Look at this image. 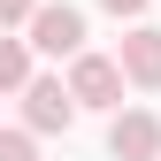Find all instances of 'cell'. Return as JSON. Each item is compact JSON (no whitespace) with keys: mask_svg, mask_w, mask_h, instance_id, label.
Returning <instances> with one entry per match:
<instances>
[{"mask_svg":"<svg viewBox=\"0 0 161 161\" xmlns=\"http://www.w3.org/2000/svg\"><path fill=\"white\" fill-rule=\"evenodd\" d=\"M100 8H108V15H138L146 0H100Z\"/></svg>","mask_w":161,"mask_h":161,"instance_id":"9","label":"cell"},{"mask_svg":"<svg viewBox=\"0 0 161 161\" xmlns=\"http://www.w3.org/2000/svg\"><path fill=\"white\" fill-rule=\"evenodd\" d=\"M23 31H31L23 46H38V54H54V62H62V54H85V15H77L69 0H38Z\"/></svg>","mask_w":161,"mask_h":161,"instance_id":"1","label":"cell"},{"mask_svg":"<svg viewBox=\"0 0 161 161\" xmlns=\"http://www.w3.org/2000/svg\"><path fill=\"white\" fill-rule=\"evenodd\" d=\"M0 161H38V146H31V130H0Z\"/></svg>","mask_w":161,"mask_h":161,"instance_id":"7","label":"cell"},{"mask_svg":"<svg viewBox=\"0 0 161 161\" xmlns=\"http://www.w3.org/2000/svg\"><path fill=\"white\" fill-rule=\"evenodd\" d=\"M31 8H38V0H0V31H15V23H31Z\"/></svg>","mask_w":161,"mask_h":161,"instance_id":"8","label":"cell"},{"mask_svg":"<svg viewBox=\"0 0 161 161\" xmlns=\"http://www.w3.org/2000/svg\"><path fill=\"white\" fill-rule=\"evenodd\" d=\"M23 85H31V46L0 31V92H23Z\"/></svg>","mask_w":161,"mask_h":161,"instance_id":"6","label":"cell"},{"mask_svg":"<svg viewBox=\"0 0 161 161\" xmlns=\"http://www.w3.org/2000/svg\"><path fill=\"white\" fill-rule=\"evenodd\" d=\"M69 123H77L69 85H62V77H31V85H23V130L38 138V130H69Z\"/></svg>","mask_w":161,"mask_h":161,"instance_id":"3","label":"cell"},{"mask_svg":"<svg viewBox=\"0 0 161 161\" xmlns=\"http://www.w3.org/2000/svg\"><path fill=\"white\" fill-rule=\"evenodd\" d=\"M69 100L77 108H123V69H115V54H69Z\"/></svg>","mask_w":161,"mask_h":161,"instance_id":"2","label":"cell"},{"mask_svg":"<svg viewBox=\"0 0 161 161\" xmlns=\"http://www.w3.org/2000/svg\"><path fill=\"white\" fill-rule=\"evenodd\" d=\"M108 153H115V161H161V115H146V108H115Z\"/></svg>","mask_w":161,"mask_h":161,"instance_id":"4","label":"cell"},{"mask_svg":"<svg viewBox=\"0 0 161 161\" xmlns=\"http://www.w3.org/2000/svg\"><path fill=\"white\" fill-rule=\"evenodd\" d=\"M115 69H123L130 77V85H161V31H146V23H138V31H123V46H115Z\"/></svg>","mask_w":161,"mask_h":161,"instance_id":"5","label":"cell"}]
</instances>
